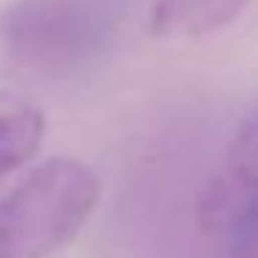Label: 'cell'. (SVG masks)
<instances>
[{
  "instance_id": "5",
  "label": "cell",
  "mask_w": 258,
  "mask_h": 258,
  "mask_svg": "<svg viewBox=\"0 0 258 258\" xmlns=\"http://www.w3.org/2000/svg\"><path fill=\"white\" fill-rule=\"evenodd\" d=\"M236 247H239V258H258V228Z\"/></svg>"
},
{
  "instance_id": "4",
  "label": "cell",
  "mask_w": 258,
  "mask_h": 258,
  "mask_svg": "<svg viewBox=\"0 0 258 258\" xmlns=\"http://www.w3.org/2000/svg\"><path fill=\"white\" fill-rule=\"evenodd\" d=\"M45 136V119L31 106H0V180L34 158Z\"/></svg>"
},
{
  "instance_id": "1",
  "label": "cell",
  "mask_w": 258,
  "mask_h": 258,
  "mask_svg": "<svg viewBox=\"0 0 258 258\" xmlns=\"http://www.w3.org/2000/svg\"><path fill=\"white\" fill-rule=\"evenodd\" d=\"M95 172L73 158H50L0 195V258H47L64 247L97 206Z\"/></svg>"
},
{
  "instance_id": "3",
  "label": "cell",
  "mask_w": 258,
  "mask_h": 258,
  "mask_svg": "<svg viewBox=\"0 0 258 258\" xmlns=\"http://www.w3.org/2000/svg\"><path fill=\"white\" fill-rule=\"evenodd\" d=\"M195 217L203 236L233 247L258 228V103L208 175Z\"/></svg>"
},
{
  "instance_id": "2",
  "label": "cell",
  "mask_w": 258,
  "mask_h": 258,
  "mask_svg": "<svg viewBox=\"0 0 258 258\" xmlns=\"http://www.w3.org/2000/svg\"><path fill=\"white\" fill-rule=\"evenodd\" d=\"M111 31V17L95 0H14L0 14L6 56L39 73L86 67L108 47Z\"/></svg>"
}]
</instances>
